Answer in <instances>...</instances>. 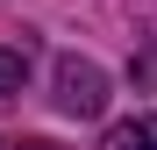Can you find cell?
Wrapping results in <instances>:
<instances>
[{
	"mask_svg": "<svg viewBox=\"0 0 157 150\" xmlns=\"http://www.w3.org/2000/svg\"><path fill=\"white\" fill-rule=\"evenodd\" d=\"M57 107L93 121L100 107H107V71H100L93 57H57Z\"/></svg>",
	"mask_w": 157,
	"mask_h": 150,
	"instance_id": "cell-1",
	"label": "cell"
},
{
	"mask_svg": "<svg viewBox=\"0 0 157 150\" xmlns=\"http://www.w3.org/2000/svg\"><path fill=\"white\" fill-rule=\"evenodd\" d=\"M100 150H157V114H128V121H114Z\"/></svg>",
	"mask_w": 157,
	"mask_h": 150,
	"instance_id": "cell-2",
	"label": "cell"
},
{
	"mask_svg": "<svg viewBox=\"0 0 157 150\" xmlns=\"http://www.w3.org/2000/svg\"><path fill=\"white\" fill-rule=\"evenodd\" d=\"M21 71H29V50H0V93H14Z\"/></svg>",
	"mask_w": 157,
	"mask_h": 150,
	"instance_id": "cell-3",
	"label": "cell"
},
{
	"mask_svg": "<svg viewBox=\"0 0 157 150\" xmlns=\"http://www.w3.org/2000/svg\"><path fill=\"white\" fill-rule=\"evenodd\" d=\"M14 150H57V143H14Z\"/></svg>",
	"mask_w": 157,
	"mask_h": 150,
	"instance_id": "cell-4",
	"label": "cell"
}]
</instances>
